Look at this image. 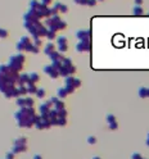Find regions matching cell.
Wrapping results in <instances>:
<instances>
[{"label":"cell","instance_id":"1","mask_svg":"<svg viewBox=\"0 0 149 159\" xmlns=\"http://www.w3.org/2000/svg\"><path fill=\"white\" fill-rule=\"evenodd\" d=\"M36 113L33 107H22L18 112L14 113V119L17 121V124L23 128H30L35 126Z\"/></svg>","mask_w":149,"mask_h":159},{"label":"cell","instance_id":"2","mask_svg":"<svg viewBox=\"0 0 149 159\" xmlns=\"http://www.w3.org/2000/svg\"><path fill=\"white\" fill-rule=\"evenodd\" d=\"M23 27L28 31V33L32 35V38L35 37H45L48 33V27L45 23L41 21H35V22H23Z\"/></svg>","mask_w":149,"mask_h":159},{"label":"cell","instance_id":"3","mask_svg":"<svg viewBox=\"0 0 149 159\" xmlns=\"http://www.w3.org/2000/svg\"><path fill=\"white\" fill-rule=\"evenodd\" d=\"M45 26L49 28V30H54V31H62L64 30L67 27V23L63 21V19H61V17L58 14H55V16H50L46 18L45 21Z\"/></svg>","mask_w":149,"mask_h":159},{"label":"cell","instance_id":"4","mask_svg":"<svg viewBox=\"0 0 149 159\" xmlns=\"http://www.w3.org/2000/svg\"><path fill=\"white\" fill-rule=\"evenodd\" d=\"M28 5H30V9H32V11L36 12V14L40 18H42V17H46V18L50 17V9H49V7L45 5V4H42L41 2H37V0H30Z\"/></svg>","mask_w":149,"mask_h":159},{"label":"cell","instance_id":"5","mask_svg":"<svg viewBox=\"0 0 149 159\" xmlns=\"http://www.w3.org/2000/svg\"><path fill=\"white\" fill-rule=\"evenodd\" d=\"M25 60H26V58H25V55H23L22 53H20V54H14V55H12L11 58H9L8 66L11 67L12 69L20 72L23 68V63H25Z\"/></svg>","mask_w":149,"mask_h":159},{"label":"cell","instance_id":"6","mask_svg":"<svg viewBox=\"0 0 149 159\" xmlns=\"http://www.w3.org/2000/svg\"><path fill=\"white\" fill-rule=\"evenodd\" d=\"M32 44H33V41H31V38L28 37V36H22L20 38V41L17 42L16 47H17V50L20 51V53H25V51L30 53Z\"/></svg>","mask_w":149,"mask_h":159},{"label":"cell","instance_id":"7","mask_svg":"<svg viewBox=\"0 0 149 159\" xmlns=\"http://www.w3.org/2000/svg\"><path fill=\"white\" fill-rule=\"evenodd\" d=\"M35 126L37 130H46L51 126V122L49 119V115L48 114H40L36 117L35 121Z\"/></svg>","mask_w":149,"mask_h":159},{"label":"cell","instance_id":"8","mask_svg":"<svg viewBox=\"0 0 149 159\" xmlns=\"http://www.w3.org/2000/svg\"><path fill=\"white\" fill-rule=\"evenodd\" d=\"M75 47H76V51L79 53H89L91 50L90 40H79Z\"/></svg>","mask_w":149,"mask_h":159},{"label":"cell","instance_id":"9","mask_svg":"<svg viewBox=\"0 0 149 159\" xmlns=\"http://www.w3.org/2000/svg\"><path fill=\"white\" fill-rule=\"evenodd\" d=\"M57 47H58V51L62 53V54L68 50V40H67L66 36L57 37Z\"/></svg>","mask_w":149,"mask_h":159},{"label":"cell","instance_id":"10","mask_svg":"<svg viewBox=\"0 0 149 159\" xmlns=\"http://www.w3.org/2000/svg\"><path fill=\"white\" fill-rule=\"evenodd\" d=\"M40 17L36 14L35 11L32 9H28V11L23 14V22H35V21H40Z\"/></svg>","mask_w":149,"mask_h":159},{"label":"cell","instance_id":"11","mask_svg":"<svg viewBox=\"0 0 149 159\" xmlns=\"http://www.w3.org/2000/svg\"><path fill=\"white\" fill-rule=\"evenodd\" d=\"M44 72L50 77V78H53V80H55V78H58V77H59V72H58V69H57L53 64L45 66V67H44Z\"/></svg>","mask_w":149,"mask_h":159},{"label":"cell","instance_id":"12","mask_svg":"<svg viewBox=\"0 0 149 159\" xmlns=\"http://www.w3.org/2000/svg\"><path fill=\"white\" fill-rule=\"evenodd\" d=\"M50 102L53 104V108L55 110H61V109H64V102L63 99H59L58 96H53L50 99Z\"/></svg>","mask_w":149,"mask_h":159},{"label":"cell","instance_id":"13","mask_svg":"<svg viewBox=\"0 0 149 159\" xmlns=\"http://www.w3.org/2000/svg\"><path fill=\"white\" fill-rule=\"evenodd\" d=\"M90 30H79L76 32V37L79 40H90Z\"/></svg>","mask_w":149,"mask_h":159},{"label":"cell","instance_id":"14","mask_svg":"<svg viewBox=\"0 0 149 159\" xmlns=\"http://www.w3.org/2000/svg\"><path fill=\"white\" fill-rule=\"evenodd\" d=\"M48 57L50 58L51 62H63V59H64L63 54H62V53H59L58 50H54L53 53H50V54L48 55Z\"/></svg>","mask_w":149,"mask_h":159},{"label":"cell","instance_id":"15","mask_svg":"<svg viewBox=\"0 0 149 159\" xmlns=\"http://www.w3.org/2000/svg\"><path fill=\"white\" fill-rule=\"evenodd\" d=\"M51 109H53V104H51V102H45V103H42V104L40 105V107H39V110H40V113H41V114H48Z\"/></svg>","mask_w":149,"mask_h":159},{"label":"cell","instance_id":"16","mask_svg":"<svg viewBox=\"0 0 149 159\" xmlns=\"http://www.w3.org/2000/svg\"><path fill=\"white\" fill-rule=\"evenodd\" d=\"M27 91H28V95H36V93H37V90H39V87H37V86H36V84H33V82H31V81H30V82H28L27 85Z\"/></svg>","mask_w":149,"mask_h":159},{"label":"cell","instance_id":"17","mask_svg":"<svg viewBox=\"0 0 149 159\" xmlns=\"http://www.w3.org/2000/svg\"><path fill=\"white\" fill-rule=\"evenodd\" d=\"M12 151L14 154H21L27 151V145H13L12 146Z\"/></svg>","mask_w":149,"mask_h":159},{"label":"cell","instance_id":"18","mask_svg":"<svg viewBox=\"0 0 149 159\" xmlns=\"http://www.w3.org/2000/svg\"><path fill=\"white\" fill-rule=\"evenodd\" d=\"M30 82V76L28 73H22L18 77V85H27Z\"/></svg>","mask_w":149,"mask_h":159},{"label":"cell","instance_id":"19","mask_svg":"<svg viewBox=\"0 0 149 159\" xmlns=\"http://www.w3.org/2000/svg\"><path fill=\"white\" fill-rule=\"evenodd\" d=\"M55 50V45L53 44L51 41H49L48 44H45V46H44V54H46V55H49L50 53H53Z\"/></svg>","mask_w":149,"mask_h":159},{"label":"cell","instance_id":"20","mask_svg":"<svg viewBox=\"0 0 149 159\" xmlns=\"http://www.w3.org/2000/svg\"><path fill=\"white\" fill-rule=\"evenodd\" d=\"M17 93H18V96H26V95H28L27 86L26 85H18L17 86Z\"/></svg>","mask_w":149,"mask_h":159},{"label":"cell","instance_id":"21","mask_svg":"<svg viewBox=\"0 0 149 159\" xmlns=\"http://www.w3.org/2000/svg\"><path fill=\"white\" fill-rule=\"evenodd\" d=\"M67 95H70V94H68V91H67L66 86H63V87H59L58 91H57V96H58L59 99H64Z\"/></svg>","mask_w":149,"mask_h":159},{"label":"cell","instance_id":"22","mask_svg":"<svg viewBox=\"0 0 149 159\" xmlns=\"http://www.w3.org/2000/svg\"><path fill=\"white\" fill-rule=\"evenodd\" d=\"M13 145H27V139L25 136H21V137L14 139Z\"/></svg>","mask_w":149,"mask_h":159},{"label":"cell","instance_id":"23","mask_svg":"<svg viewBox=\"0 0 149 159\" xmlns=\"http://www.w3.org/2000/svg\"><path fill=\"white\" fill-rule=\"evenodd\" d=\"M45 37H46L49 41L55 40V38H57V31H54V30H49V28H48V33H46V36H45Z\"/></svg>","mask_w":149,"mask_h":159},{"label":"cell","instance_id":"24","mask_svg":"<svg viewBox=\"0 0 149 159\" xmlns=\"http://www.w3.org/2000/svg\"><path fill=\"white\" fill-rule=\"evenodd\" d=\"M28 76H30V81L33 84H37L40 81V75L36 73V72H32V73H28Z\"/></svg>","mask_w":149,"mask_h":159},{"label":"cell","instance_id":"25","mask_svg":"<svg viewBox=\"0 0 149 159\" xmlns=\"http://www.w3.org/2000/svg\"><path fill=\"white\" fill-rule=\"evenodd\" d=\"M138 94H139V96H140L141 99L148 98V87H140L139 91H138Z\"/></svg>","mask_w":149,"mask_h":159},{"label":"cell","instance_id":"26","mask_svg":"<svg viewBox=\"0 0 149 159\" xmlns=\"http://www.w3.org/2000/svg\"><path fill=\"white\" fill-rule=\"evenodd\" d=\"M17 105L20 108L26 107V96H18L17 98Z\"/></svg>","mask_w":149,"mask_h":159},{"label":"cell","instance_id":"27","mask_svg":"<svg viewBox=\"0 0 149 159\" xmlns=\"http://www.w3.org/2000/svg\"><path fill=\"white\" fill-rule=\"evenodd\" d=\"M132 13L135 14V16H141V14L144 13L143 8H141V5H135V7H134V9H132Z\"/></svg>","mask_w":149,"mask_h":159},{"label":"cell","instance_id":"28","mask_svg":"<svg viewBox=\"0 0 149 159\" xmlns=\"http://www.w3.org/2000/svg\"><path fill=\"white\" fill-rule=\"evenodd\" d=\"M36 96L39 99H44L46 96V90L45 89H39V90H37V93H36Z\"/></svg>","mask_w":149,"mask_h":159},{"label":"cell","instance_id":"29","mask_svg":"<svg viewBox=\"0 0 149 159\" xmlns=\"http://www.w3.org/2000/svg\"><path fill=\"white\" fill-rule=\"evenodd\" d=\"M58 7H59V13H67L68 12V7L66 5V4H62L61 2H58Z\"/></svg>","mask_w":149,"mask_h":159},{"label":"cell","instance_id":"30","mask_svg":"<svg viewBox=\"0 0 149 159\" xmlns=\"http://www.w3.org/2000/svg\"><path fill=\"white\" fill-rule=\"evenodd\" d=\"M35 105V99L31 96H26V107H33Z\"/></svg>","mask_w":149,"mask_h":159},{"label":"cell","instance_id":"31","mask_svg":"<svg viewBox=\"0 0 149 159\" xmlns=\"http://www.w3.org/2000/svg\"><path fill=\"white\" fill-rule=\"evenodd\" d=\"M66 124H67V118L58 117V119H57V126H66Z\"/></svg>","mask_w":149,"mask_h":159},{"label":"cell","instance_id":"32","mask_svg":"<svg viewBox=\"0 0 149 159\" xmlns=\"http://www.w3.org/2000/svg\"><path fill=\"white\" fill-rule=\"evenodd\" d=\"M39 51H40V46H36L35 44H32L30 53H32V54H39Z\"/></svg>","mask_w":149,"mask_h":159},{"label":"cell","instance_id":"33","mask_svg":"<svg viewBox=\"0 0 149 159\" xmlns=\"http://www.w3.org/2000/svg\"><path fill=\"white\" fill-rule=\"evenodd\" d=\"M57 112H58V117H64V118H67V115H68L66 108L64 109H61V110H57Z\"/></svg>","mask_w":149,"mask_h":159},{"label":"cell","instance_id":"34","mask_svg":"<svg viewBox=\"0 0 149 159\" xmlns=\"http://www.w3.org/2000/svg\"><path fill=\"white\" fill-rule=\"evenodd\" d=\"M86 141H88L89 145H94V144H97V137H95V136H89Z\"/></svg>","mask_w":149,"mask_h":159},{"label":"cell","instance_id":"35","mask_svg":"<svg viewBox=\"0 0 149 159\" xmlns=\"http://www.w3.org/2000/svg\"><path fill=\"white\" fill-rule=\"evenodd\" d=\"M5 37H8V31L5 28L0 27V38H5Z\"/></svg>","mask_w":149,"mask_h":159},{"label":"cell","instance_id":"36","mask_svg":"<svg viewBox=\"0 0 149 159\" xmlns=\"http://www.w3.org/2000/svg\"><path fill=\"white\" fill-rule=\"evenodd\" d=\"M109 124V130L110 131H114V130H117L118 128V123H117V121H114V122H112V123H108Z\"/></svg>","mask_w":149,"mask_h":159},{"label":"cell","instance_id":"37","mask_svg":"<svg viewBox=\"0 0 149 159\" xmlns=\"http://www.w3.org/2000/svg\"><path fill=\"white\" fill-rule=\"evenodd\" d=\"M64 86H66L67 91H68V94H73L75 93V90H76L75 86H72V85H64Z\"/></svg>","mask_w":149,"mask_h":159},{"label":"cell","instance_id":"38","mask_svg":"<svg viewBox=\"0 0 149 159\" xmlns=\"http://www.w3.org/2000/svg\"><path fill=\"white\" fill-rule=\"evenodd\" d=\"M42 37H35L33 38V44H35L36 46H41V44H42V40H41Z\"/></svg>","mask_w":149,"mask_h":159},{"label":"cell","instance_id":"39","mask_svg":"<svg viewBox=\"0 0 149 159\" xmlns=\"http://www.w3.org/2000/svg\"><path fill=\"white\" fill-rule=\"evenodd\" d=\"M114 121H116V117H114L113 114H108V115H107V122H108V123H112V122H114Z\"/></svg>","mask_w":149,"mask_h":159},{"label":"cell","instance_id":"40","mask_svg":"<svg viewBox=\"0 0 149 159\" xmlns=\"http://www.w3.org/2000/svg\"><path fill=\"white\" fill-rule=\"evenodd\" d=\"M131 159H143L140 153H132L131 154Z\"/></svg>","mask_w":149,"mask_h":159},{"label":"cell","instance_id":"41","mask_svg":"<svg viewBox=\"0 0 149 159\" xmlns=\"http://www.w3.org/2000/svg\"><path fill=\"white\" fill-rule=\"evenodd\" d=\"M73 3L79 4V5H86V4H88V0H73Z\"/></svg>","mask_w":149,"mask_h":159},{"label":"cell","instance_id":"42","mask_svg":"<svg viewBox=\"0 0 149 159\" xmlns=\"http://www.w3.org/2000/svg\"><path fill=\"white\" fill-rule=\"evenodd\" d=\"M14 155H16V154H14V153L11 150V151L7 153V155H5V158H4V159H14Z\"/></svg>","mask_w":149,"mask_h":159},{"label":"cell","instance_id":"43","mask_svg":"<svg viewBox=\"0 0 149 159\" xmlns=\"http://www.w3.org/2000/svg\"><path fill=\"white\" fill-rule=\"evenodd\" d=\"M98 0H88V4L86 5H89V7H94L95 4H97Z\"/></svg>","mask_w":149,"mask_h":159},{"label":"cell","instance_id":"44","mask_svg":"<svg viewBox=\"0 0 149 159\" xmlns=\"http://www.w3.org/2000/svg\"><path fill=\"white\" fill-rule=\"evenodd\" d=\"M40 2L42 4H45V5H48V7H49L50 4H53V0H40Z\"/></svg>","mask_w":149,"mask_h":159},{"label":"cell","instance_id":"45","mask_svg":"<svg viewBox=\"0 0 149 159\" xmlns=\"http://www.w3.org/2000/svg\"><path fill=\"white\" fill-rule=\"evenodd\" d=\"M32 159H42V155H40V154H35V155L32 157Z\"/></svg>","mask_w":149,"mask_h":159},{"label":"cell","instance_id":"46","mask_svg":"<svg viewBox=\"0 0 149 159\" xmlns=\"http://www.w3.org/2000/svg\"><path fill=\"white\" fill-rule=\"evenodd\" d=\"M134 3H135V5H141L143 0H134Z\"/></svg>","mask_w":149,"mask_h":159},{"label":"cell","instance_id":"47","mask_svg":"<svg viewBox=\"0 0 149 159\" xmlns=\"http://www.w3.org/2000/svg\"><path fill=\"white\" fill-rule=\"evenodd\" d=\"M145 145H147V146H149V132H148V135H147V140H145Z\"/></svg>","mask_w":149,"mask_h":159},{"label":"cell","instance_id":"48","mask_svg":"<svg viewBox=\"0 0 149 159\" xmlns=\"http://www.w3.org/2000/svg\"><path fill=\"white\" fill-rule=\"evenodd\" d=\"M91 159H102V158H99V157H93Z\"/></svg>","mask_w":149,"mask_h":159},{"label":"cell","instance_id":"49","mask_svg":"<svg viewBox=\"0 0 149 159\" xmlns=\"http://www.w3.org/2000/svg\"><path fill=\"white\" fill-rule=\"evenodd\" d=\"M148 98H149V87H148Z\"/></svg>","mask_w":149,"mask_h":159},{"label":"cell","instance_id":"50","mask_svg":"<svg viewBox=\"0 0 149 159\" xmlns=\"http://www.w3.org/2000/svg\"><path fill=\"white\" fill-rule=\"evenodd\" d=\"M99 2H104V0H99Z\"/></svg>","mask_w":149,"mask_h":159},{"label":"cell","instance_id":"51","mask_svg":"<svg viewBox=\"0 0 149 159\" xmlns=\"http://www.w3.org/2000/svg\"><path fill=\"white\" fill-rule=\"evenodd\" d=\"M143 159H145V158H143Z\"/></svg>","mask_w":149,"mask_h":159}]
</instances>
